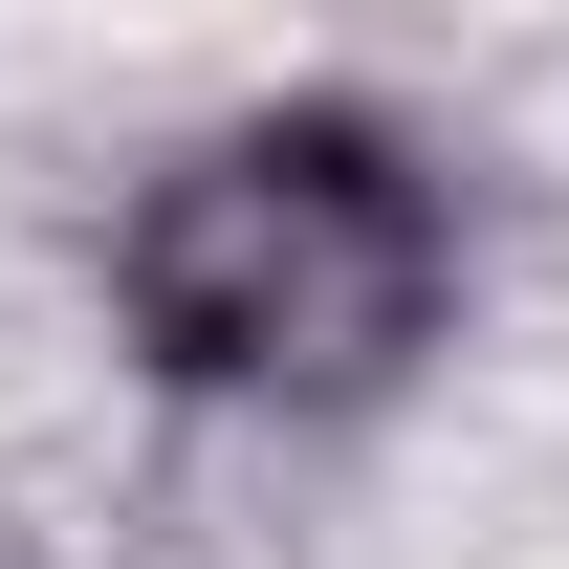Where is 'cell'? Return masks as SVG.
Returning a JSON list of instances; mask_svg holds the SVG:
<instances>
[{
  "label": "cell",
  "mask_w": 569,
  "mask_h": 569,
  "mask_svg": "<svg viewBox=\"0 0 569 569\" xmlns=\"http://www.w3.org/2000/svg\"><path fill=\"white\" fill-rule=\"evenodd\" d=\"M132 307L176 372H395L438 307V219L372 132H241L132 219Z\"/></svg>",
  "instance_id": "cell-1"
}]
</instances>
